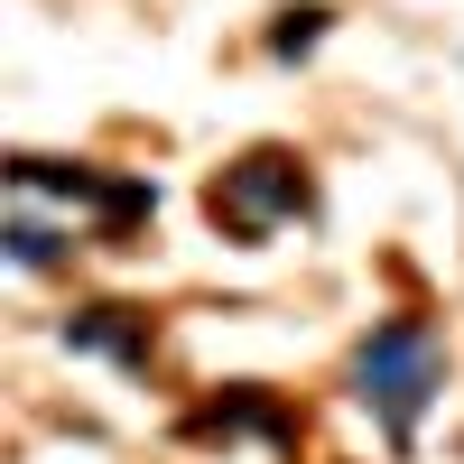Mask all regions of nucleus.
<instances>
[{
    "label": "nucleus",
    "mask_w": 464,
    "mask_h": 464,
    "mask_svg": "<svg viewBox=\"0 0 464 464\" xmlns=\"http://www.w3.org/2000/svg\"><path fill=\"white\" fill-rule=\"evenodd\" d=\"M65 334L84 343V353H121V362H140V353H149V334H140V325L121 316V306H93V316H74Z\"/></svg>",
    "instance_id": "nucleus-3"
},
{
    "label": "nucleus",
    "mask_w": 464,
    "mask_h": 464,
    "mask_svg": "<svg viewBox=\"0 0 464 464\" xmlns=\"http://www.w3.org/2000/svg\"><path fill=\"white\" fill-rule=\"evenodd\" d=\"M223 196H232V223H242V232H260V223L297 214V205H306V186L288 177V159H242V168L223 177Z\"/></svg>",
    "instance_id": "nucleus-2"
},
{
    "label": "nucleus",
    "mask_w": 464,
    "mask_h": 464,
    "mask_svg": "<svg viewBox=\"0 0 464 464\" xmlns=\"http://www.w3.org/2000/svg\"><path fill=\"white\" fill-rule=\"evenodd\" d=\"M316 28H325V10H297V19L279 28V56H297V47H316Z\"/></svg>",
    "instance_id": "nucleus-5"
},
{
    "label": "nucleus",
    "mask_w": 464,
    "mask_h": 464,
    "mask_svg": "<svg viewBox=\"0 0 464 464\" xmlns=\"http://www.w3.org/2000/svg\"><path fill=\"white\" fill-rule=\"evenodd\" d=\"M10 251L37 269V260H56V232H47V223H10Z\"/></svg>",
    "instance_id": "nucleus-4"
},
{
    "label": "nucleus",
    "mask_w": 464,
    "mask_h": 464,
    "mask_svg": "<svg viewBox=\"0 0 464 464\" xmlns=\"http://www.w3.org/2000/svg\"><path fill=\"white\" fill-rule=\"evenodd\" d=\"M437 381H446V343H437L428 316H391L353 353V391H362V409L381 418V428H391V446H409L418 409L437 400Z\"/></svg>",
    "instance_id": "nucleus-1"
}]
</instances>
